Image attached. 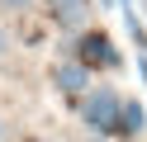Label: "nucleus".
I'll return each instance as SVG.
<instances>
[{
  "instance_id": "nucleus-1",
  "label": "nucleus",
  "mask_w": 147,
  "mask_h": 142,
  "mask_svg": "<svg viewBox=\"0 0 147 142\" xmlns=\"http://www.w3.org/2000/svg\"><path fill=\"white\" fill-rule=\"evenodd\" d=\"M119 109H123V100H119L114 85H95V90L86 95V104H81V118H86L90 133H114Z\"/></svg>"
},
{
  "instance_id": "nucleus-2",
  "label": "nucleus",
  "mask_w": 147,
  "mask_h": 142,
  "mask_svg": "<svg viewBox=\"0 0 147 142\" xmlns=\"http://www.w3.org/2000/svg\"><path fill=\"white\" fill-rule=\"evenodd\" d=\"M76 62L86 66V71L90 66H119V52H114V43H109L105 33H86L76 43Z\"/></svg>"
},
{
  "instance_id": "nucleus-3",
  "label": "nucleus",
  "mask_w": 147,
  "mask_h": 142,
  "mask_svg": "<svg viewBox=\"0 0 147 142\" xmlns=\"http://www.w3.org/2000/svg\"><path fill=\"white\" fill-rule=\"evenodd\" d=\"M52 81H57V90H62V95H81V90L90 85V71H86L81 62H62L57 71H52Z\"/></svg>"
},
{
  "instance_id": "nucleus-4",
  "label": "nucleus",
  "mask_w": 147,
  "mask_h": 142,
  "mask_svg": "<svg viewBox=\"0 0 147 142\" xmlns=\"http://www.w3.org/2000/svg\"><path fill=\"white\" fill-rule=\"evenodd\" d=\"M147 128V109L138 100H123V109H119V123H114V133H123V137H133V133H142Z\"/></svg>"
},
{
  "instance_id": "nucleus-5",
  "label": "nucleus",
  "mask_w": 147,
  "mask_h": 142,
  "mask_svg": "<svg viewBox=\"0 0 147 142\" xmlns=\"http://www.w3.org/2000/svg\"><path fill=\"white\" fill-rule=\"evenodd\" d=\"M57 19L67 28H81V19H86V0H62L57 5Z\"/></svg>"
},
{
  "instance_id": "nucleus-6",
  "label": "nucleus",
  "mask_w": 147,
  "mask_h": 142,
  "mask_svg": "<svg viewBox=\"0 0 147 142\" xmlns=\"http://www.w3.org/2000/svg\"><path fill=\"white\" fill-rule=\"evenodd\" d=\"M138 76H142V85H147V52L138 57Z\"/></svg>"
},
{
  "instance_id": "nucleus-7",
  "label": "nucleus",
  "mask_w": 147,
  "mask_h": 142,
  "mask_svg": "<svg viewBox=\"0 0 147 142\" xmlns=\"http://www.w3.org/2000/svg\"><path fill=\"white\" fill-rule=\"evenodd\" d=\"M0 52H10V33H5V28H0Z\"/></svg>"
},
{
  "instance_id": "nucleus-8",
  "label": "nucleus",
  "mask_w": 147,
  "mask_h": 142,
  "mask_svg": "<svg viewBox=\"0 0 147 142\" xmlns=\"http://www.w3.org/2000/svg\"><path fill=\"white\" fill-rule=\"evenodd\" d=\"M5 5H29V0H5Z\"/></svg>"
},
{
  "instance_id": "nucleus-9",
  "label": "nucleus",
  "mask_w": 147,
  "mask_h": 142,
  "mask_svg": "<svg viewBox=\"0 0 147 142\" xmlns=\"http://www.w3.org/2000/svg\"><path fill=\"white\" fill-rule=\"evenodd\" d=\"M0 137H5V118H0Z\"/></svg>"
},
{
  "instance_id": "nucleus-10",
  "label": "nucleus",
  "mask_w": 147,
  "mask_h": 142,
  "mask_svg": "<svg viewBox=\"0 0 147 142\" xmlns=\"http://www.w3.org/2000/svg\"><path fill=\"white\" fill-rule=\"evenodd\" d=\"M123 5H133V0H123Z\"/></svg>"
},
{
  "instance_id": "nucleus-11",
  "label": "nucleus",
  "mask_w": 147,
  "mask_h": 142,
  "mask_svg": "<svg viewBox=\"0 0 147 142\" xmlns=\"http://www.w3.org/2000/svg\"><path fill=\"white\" fill-rule=\"evenodd\" d=\"M52 5H62V0H52Z\"/></svg>"
},
{
  "instance_id": "nucleus-12",
  "label": "nucleus",
  "mask_w": 147,
  "mask_h": 142,
  "mask_svg": "<svg viewBox=\"0 0 147 142\" xmlns=\"http://www.w3.org/2000/svg\"><path fill=\"white\" fill-rule=\"evenodd\" d=\"M38 142H48V137H38Z\"/></svg>"
}]
</instances>
